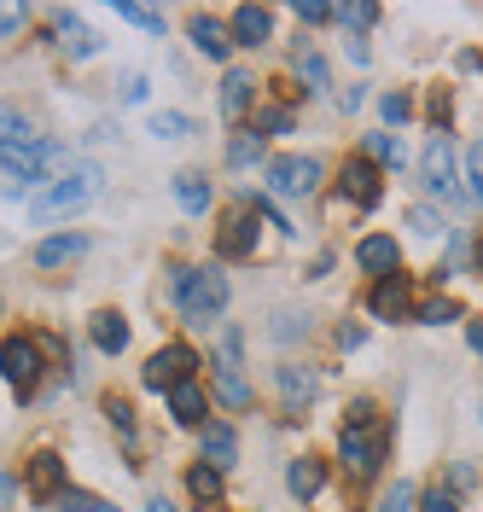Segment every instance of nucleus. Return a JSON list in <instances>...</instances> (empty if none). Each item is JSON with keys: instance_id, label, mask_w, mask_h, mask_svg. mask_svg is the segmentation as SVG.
Here are the masks:
<instances>
[{"instance_id": "16", "label": "nucleus", "mask_w": 483, "mask_h": 512, "mask_svg": "<svg viewBox=\"0 0 483 512\" xmlns=\"http://www.w3.org/2000/svg\"><path fill=\"white\" fill-rule=\"evenodd\" d=\"M24 483H30V495H41V501L59 495V489H65V460H59V454H35L30 472H24Z\"/></svg>"}, {"instance_id": "27", "label": "nucleus", "mask_w": 483, "mask_h": 512, "mask_svg": "<svg viewBox=\"0 0 483 512\" xmlns=\"http://www.w3.org/2000/svg\"><path fill=\"white\" fill-rule=\"evenodd\" d=\"M53 24H59V35H65V53H76V59H88V53H94V47H99L94 35H88V30H82V24H76V12H59Z\"/></svg>"}, {"instance_id": "22", "label": "nucleus", "mask_w": 483, "mask_h": 512, "mask_svg": "<svg viewBox=\"0 0 483 512\" xmlns=\"http://www.w3.org/2000/svg\"><path fill=\"white\" fill-rule=\"evenodd\" d=\"M169 414H175V425H204V390L198 384L169 390Z\"/></svg>"}, {"instance_id": "34", "label": "nucleus", "mask_w": 483, "mask_h": 512, "mask_svg": "<svg viewBox=\"0 0 483 512\" xmlns=\"http://www.w3.org/2000/svg\"><path fill=\"white\" fill-rule=\"evenodd\" d=\"M419 512H460V501H454V489L437 483V489H425V495H419Z\"/></svg>"}, {"instance_id": "21", "label": "nucleus", "mask_w": 483, "mask_h": 512, "mask_svg": "<svg viewBox=\"0 0 483 512\" xmlns=\"http://www.w3.org/2000/svg\"><path fill=\"white\" fill-rule=\"evenodd\" d=\"M94 344H99L105 355H123V350H129V320L117 315V309L94 315Z\"/></svg>"}, {"instance_id": "11", "label": "nucleus", "mask_w": 483, "mask_h": 512, "mask_svg": "<svg viewBox=\"0 0 483 512\" xmlns=\"http://www.w3.org/2000/svg\"><path fill=\"white\" fill-rule=\"evenodd\" d=\"M35 140H41V134L30 128V117H18L12 105H0V169L18 158V152H30Z\"/></svg>"}, {"instance_id": "33", "label": "nucleus", "mask_w": 483, "mask_h": 512, "mask_svg": "<svg viewBox=\"0 0 483 512\" xmlns=\"http://www.w3.org/2000/svg\"><path fill=\"white\" fill-rule=\"evenodd\" d=\"M419 320H425V326H443V320H460V303H449V297H431V303L419 309Z\"/></svg>"}, {"instance_id": "18", "label": "nucleus", "mask_w": 483, "mask_h": 512, "mask_svg": "<svg viewBox=\"0 0 483 512\" xmlns=\"http://www.w3.org/2000/svg\"><path fill=\"white\" fill-rule=\"evenodd\" d=\"M367 303H373V315H379V320H402V315H408V280H402V274L379 280Z\"/></svg>"}, {"instance_id": "23", "label": "nucleus", "mask_w": 483, "mask_h": 512, "mask_svg": "<svg viewBox=\"0 0 483 512\" xmlns=\"http://www.w3.org/2000/svg\"><path fill=\"white\" fill-rule=\"evenodd\" d=\"M239 454V437H233V425H204V460L222 472L227 460Z\"/></svg>"}, {"instance_id": "46", "label": "nucleus", "mask_w": 483, "mask_h": 512, "mask_svg": "<svg viewBox=\"0 0 483 512\" xmlns=\"http://www.w3.org/2000/svg\"><path fill=\"white\" fill-rule=\"evenodd\" d=\"M466 338H472V350H478V361H483V320H466Z\"/></svg>"}, {"instance_id": "38", "label": "nucleus", "mask_w": 483, "mask_h": 512, "mask_svg": "<svg viewBox=\"0 0 483 512\" xmlns=\"http://www.w3.org/2000/svg\"><path fill=\"white\" fill-rule=\"evenodd\" d=\"M297 18H303V24H332L338 12H332V6H321V0H303V6H297Z\"/></svg>"}, {"instance_id": "9", "label": "nucleus", "mask_w": 483, "mask_h": 512, "mask_svg": "<svg viewBox=\"0 0 483 512\" xmlns=\"http://www.w3.org/2000/svg\"><path fill=\"white\" fill-rule=\"evenodd\" d=\"M257 251V216L251 210H233L222 222V233H216V256H227V262H239V256Z\"/></svg>"}, {"instance_id": "17", "label": "nucleus", "mask_w": 483, "mask_h": 512, "mask_svg": "<svg viewBox=\"0 0 483 512\" xmlns=\"http://www.w3.org/2000/svg\"><path fill=\"white\" fill-rule=\"evenodd\" d=\"M193 47L204 59H227V53H233V35H227L210 12H193Z\"/></svg>"}, {"instance_id": "2", "label": "nucleus", "mask_w": 483, "mask_h": 512, "mask_svg": "<svg viewBox=\"0 0 483 512\" xmlns=\"http://www.w3.org/2000/svg\"><path fill=\"white\" fill-rule=\"evenodd\" d=\"M169 286L193 326H210L227 309V274H216V268H169Z\"/></svg>"}, {"instance_id": "7", "label": "nucleus", "mask_w": 483, "mask_h": 512, "mask_svg": "<svg viewBox=\"0 0 483 512\" xmlns=\"http://www.w3.org/2000/svg\"><path fill=\"white\" fill-rule=\"evenodd\" d=\"M338 460H344L350 478H373L379 460H385V431H350V425H344V437H338Z\"/></svg>"}, {"instance_id": "40", "label": "nucleus", "mask_w": 483, "mask_h": 512, "mask_svg": "<svg viewBox=\"0 0 483 512\" xmlns=\"http://www.w3.org/2000/svg\"><path fill=\"white\" fill-rule=\"evenodd\" d=\"M24 18H30V12H24V6H12V0H6V6H0V35H12V30H18V24H24Z\"/></svg>"}, {"instance_id": "14", "label": "nucleus", "mask_w": 483, "mask_h": 512, "mask_svg": "<svg viewBox=\"0 0 483 512\" xmlns=\"http://www.w3.org/2000/svg\"><path fill=\"white\" fill-rule=\"evenodd\" d=\"M82 251H88V239H82V233H53V239H41V245H35V268H65V262H76Z\"/></svg>"}, {"instance_id": "32", "label": "nucleus", "mask_w": 483, "mask_h": 512, "mask_svg": "<svg viewBox=\"0 0 483 512\" xmlns=\"http://www.w3.org/2000/svg\"><path fill=\"white\" fill-rule=\"evenodd\" d=\"M297 76L309 82V94H326V59H315V53H303V59H297Z\"/></svg>"}, {"instance_id": "8", "label": "nucleus", "mask_w": 483, "mask_h": 512, "mask_svg": "<svg viewBox=\"0 0 483 512\" xmlns=\"http://www.w3.org/2000/svg\"><path fill=\"white\" fill-rule=\"evenodd\" d=\"M268 187L280 198H309L321 187V158H274L268 163Z\"/></svg>"}, {"instance_id": "50", "label": "nucleus", "mask_w": 483, "mask_h": 512, "mask_svg": "<svg viewBox=\"0 0 483 512\" xmlns=\"http://www.w3.org/2000/svg\"><path fill=\"white\" fill-rule=\"evenodd\" d=\"M478 268H483V245H478Z\"/></svg>"}, {"instance_id": "20", "label": "nucleus", "mask_w": 483, "mask_h": 512, "mask_svg": "<svg viewBox=\"0 0 483 512\" xmlns=\"http://www.w3.org/2000/svg\"><path fill=\"white\" fill-rule=\"evenodd\" d=\"M321 483H326V466L321 460H291V472H286V489L297 495V501H309V495H321Z\"/></svg>"}, {"instance_id": "25", "label": "nucleus", "mask_w": 483, "mask_h": 512, "mask_svg": "<svg viewBox=\"0 0 483 512\" xmlns=\"http://www.w3.org/2000/svg\"><path fill=\"white\" fill-rule=\"evenodd\" d=\"M280 390H286L291 408H303V402H315V373L309 367H280Z\"/></svg>"}, {"instance_id": "15", "label": "nucleus", "mask_w": 483, "mask_h": 512, "mask_svg": "<svg viewBox=\"0 0 483 512\" xmlns=\"http://www.w3.org/2000/svg\"><path fill=\"white\" fill-rule=\"evenodd\" d=\"M216 396H222L233 414H239V408H251V384H245V373H239V361H233V355L216 361Z\"/></svg>"}, {"instance_id": "1", "label": "nucleus", "mask_w": 483, "mask_h": 512, "mask_svg": "<svg viewBox=\"0 0 483 512\" xmlns=\"http://www.w3.org/2000/svg\"><path fill=\"white\" fill-rule=\"evenodd\" d=\"M99 192H105V169H99V163H70L65 175H59V181L30 204V216H35V222H59V216L88 210Z\"/></svg>"}, {"instance_id": "45", "label": "nucleus", "mask_w": 483, "mask_h": 512, "mask_svg": "<svg viewBox=\"0 0 483 512\" xmlns=\"http://www.w3.org/2000/svg\"><path fill=\"white\" fill-rule=\"evenodd\" d=\"M88 507H94V495H76V489L65 495V512H88Z\"/></svg>"}, {"instance_id": "29", "label": "nucleus", "mask_w": 483, "mask_h": 512, "mask_svg": "<svg viewBox=\"0 0 483 512\" xmlns=\"http://www.w3.org/2000/svg\"><path fill=\"white\" fill-rule=\"evenodd\" d=\"M152 134H158V140H187V134H193V117H181V111H158V117H152Z\"/></svg>"}, {"instance_id": "42", "label": "nucleus", "mask_w": 483, "mask_h": 512, "mask_svg": "<svg viewBox=\"0 0 483 512\" xmlns=\"http://www.w3.org/2000/svg\"><path fill=\"white\" fill-rule=\"evenodd\" d=\"M338 18H344V24H355V30H367V24L379 18V6H350V12H338Z\"/></svg>"}, {"instance_id": "13", "label": "nucleus", "mask_w": 483, "mask_h": 512, "mask_svg": "<svg viewBox=\"0 0 483 512\" xmlns=\"http://www.w3.org/2000/svg\"><path fill=\"white\" fill-rule=\"evenodd\" d=\"M344 198H355V204H361V210H373V204H379V169H373V163H344Z\"/></svg>"}, {"instance_id": "28", "label": "nucleus", "mask_w": 483, "mask_h": 512, "mask_svg": "<svg viewBox=\"0 0 483 512\" xmlns=\"http://www.w3.org/2000/svg\"><path fill=\"white\" fill-rule=\"evenodd\" d=\"M257 158H262V134H257V128H239V134L227 140V163H233V169H245V163H257Z\"/></svg>"}, {"instance_id": "48", "label": "nucleus", "mask_w": 483, "mask_h": 512, "mask_svg": "<svg viewBox=\"0 0 483 512\" xmlns=\"http://www.w3.org/2000/svg\"><path fill=\"white\" fill-rule=\"evenodd\" d=\"M6 501H12V478H0V507H6Z\"/></svg>"}, {"instance_id": "43", "label": "nucleus", "mask_w": 483, "mask_h": 512, "mask_svg": "<svg viewBox=\"0 0 483 512\" xmlns=\"http://www.w3.org/2000/svg\"><path fill=\"white\" fill-rule=\"evenodd\" d=\"M105 414L117 419V425H123V431H129V425H134V408H129V402H111V408H105Z\"/></svg>"}, {"instance_id": "12", "label": "nucleus", "mask_w": 483, "mask_h": 512, "mask_svg": "<svg viewBox=\"0 0 483 512\" xmlns=\"http://www.w3.org/2000/svg\"><path fill=\"white\" fill-rule=\"evenodd\" d=\"M268 35H274V12L268 6H239L233 12V41L239 47H262Z\"/></svg>"}, {"instance_id": "30", "label": "nucleus", "mask_w": 483, "mask_h": 512, "mask_svg": "<svg viewBox=\"0 0 483 512\" xmlns=\"http://www.w3.org/2000/svg\"><path fill=\"white\" fill-rule=\"evenodd\" d=\"M367 158L390 163V169H402V140L396 134H367Z\"/></svg>"}, {"instance_id": "47", "label": "nucleus", "mask_w": 483, "mask_h": 512, "mask_svg": "<svg viewBox=\"0 0 483 512\" xmlns=\"http://www.w3.org/2000/svg\"><path fill=\"white\" fill-rule=\"evenodd\" d=\"M146 512H175V507H169V501L158 495V501H146Z\"/></svg>"}, {"instance_id": "37", "label": "nucleus", "mask_w": 483, "mask_h": 512, "mask_svg": "<svg viewBox=\"0 0 483 512\" xmlns=\"http://www.w3.org/2000/svg\"><path fill=\"white\" fill-rule=\"evenodd\" d=\"M379 512H414V483H396V489L385 495V507H379Z\"/></svg>"}, {"instance_id": "6", "label": "nucleus", "mask_w": 483, "mask_h": 512, "mask_svg": "<svg viewBox=\"0 0 483 512\" xmlns=\"http://www.w3.org/2000/svg\"><path fill=\"white\" fill-rule=\"evenodd\" d=\"M193 367H198V355L187 350V344H163L152 361H146V390H181V384H193Z\"/></svg>"}, {"instance_id": "41", "label": "nucleus", "mask_w": 483, "mask_h": 512, "mask_svg": "<svg viewBox=\"0 0 483 512\" xmlns=\"http://www.w3.org/2000/svg\"><path fill=\"white\" fill-rule=\"evenodd\" d=\"M408 227H414V233H425V239H431V233H437V210H408Z\"/></svg>"}, {"instance_id": "24", "label": "nucleus", "mask_w": 483, "mask_h": 512, "mask_svg": "<svg viewBox=\"0 0 483 512\" xmlns=\"http://www.w3.org/2000/svg\"><path fill=\"white\" fill-rule=\"evenodd\" d=\"M175 198H181L187 216H204L210 210V181L204 175H175Z\"/></svg>"}, {"instance_id": "10", "label": "nucleus", "mask_w": 483, "mask_h": 512, "mask_svg": "<svg viewBox=\"0 0 483 512\" xmlns=\"http://www.w3.org/2000/svg\"><path fill=\"white\" fill-rule=\"evenodd\" d=\"M355 262H361L367 274H379V280H390V274L402 268V251H396V239H390V233H367V239L355 245Z\"/></svg>"}, {"instance_id": "39", "label": "nucleus", "mask_w": 483, "mask_h": 512, "mask_svg": "<svg viewBox=\"0 0 483 512\" xmlns=\"http://www.w3.org/2000/svg\"><path fill=\"white\" fill-rule=\"evenodd\" d=\"M408 111H414L408 94H385V123H408Z\"/></svg>"}, {"instance_id": "5", "label": "nucleus", "mask_w": 483, "mask_h": 512, "mask_svg": "<svg viewBox=\"0 0 483 512\" xmlns=\"http://www.w3.org/2000/svg\"><path fill=\"white\" fill-rule=\"evenodd\" d=\"M0 373L18 396H30L35 379H41V344L35 338H0Z\"/></svg>"}, {"instance_id": "49", "label": "nucleus", "mask_w": 483, "mask_h": 512, "mask_svg": "<svg viewBox=\"0 0 483 512\" xmlns=\"http://www.w3.org/2000/svg\"><path fill=\"white\" fill-rule=\"evenodd\" d=\"M88 512H117V507H105V501H94V507H88Z\"/></svg>"}, {"instance_id": "3", "label": "nucleus", "mask_w": 483, "mask_h": 512, "mask_svg": "<svg viewBox=\"0 0 483 512\" xmlns=\"http://www.w3.org/2000/svg\"><path fill=\"white\" fill-rule=\"evenodd\" d=\"M419 175H425V187L437 192L443 204H460L466 187H460V163H454V140L449 134H431V146L419 152Z\"/></svg>"}, {"instance_id": "44", "label": "nucleus", "mask_w": 483, "mask_h": 512, "mask_svg": "<svg viewBox=\"0 0 483 512\" xmlns=\"http://www.w3.org/2000/svg\"><path fill=\"white\" fill-rule=\"evenodd\" d=\"M338 350H361V326H344L338 332Z\"/></svg>"}, {"instance_id": "31", "label": "nucleus", "mask_w": 483, "mask_h": 512, "mask_svg": "<svg viewBox=\"0 0 483 512\" xmlns=\"http://www.w3.org/2000/svg\"><path fill=\"white\" fill-rule=\"evenodd\" d=\"M117 18H129V24H140V30H152V35L163 30V12H152V6H134V0H123V6H117Z\"/></svg>"}, {"instance_id": "4", "label": "nucleus", "mask_w": 483, "mask_h": 512, "mask_svg": "<svg viewBox=\"0 0 483 512\" xmlns=\"http://www.w3.org/2000/svg\"><path fill=\"white\" fill-rule=\"evenodd\" d=\"M65 169H70V152L65 146H53V140H35L30 152H18V158L6 163V175L24 181V187H35V181H59Z\"/></svg>"}, {"instance_id": "26", "label": "nucleus", "mask_w": 483, "mask_h": 512, "mask_svg": "<svg viewBox=\"0 0 483 512\" xmlns=\"http://www.w3.org/2000/svg\"><path fill=\"white\" fill-rule=\"evenodd\" d=\"M187 495L204 501V507L222 501V472H216V466H193V472H187Z\"/></svg>"}, {"instance_id": "36", "label": "nucleus", "mask_w": 483, "mask_h": 512, "mask_svg": "<svg viewBox=\"0 0 483 512\" xmlns=\"http://www.w3.org/2000/svg\"><path fill=\"white\" fill-rule=\"evenodd\" d=\"M466 181H472V198L483 204V140L466 152Z\"/></svg>"}, {"instance_id": "19", "label": "nucleus", "mask_w": 483, "mask_h": 512, "mask_svg": "<svg viewBox=\"0 0 483 512\" xmlns=\"http://www.w3.org/2000/svg\"><path fill=\"white\" fill-rule=\"evenodd\" d=\"M251 70H227V82H222V117L227 123H239L245 111H251Z\"/></svg>"}, {"instance_id": "35", "label": "nucleus", "mask_w": 483, "mask_h": 512, "mask_svg": "<svg viewBox=\"0 0 483 512\" xmlns=\"http://www.w3.org/2000/svg\"><path fill=\"white\" fill-rule=\"evenodd\" d=\"M251 128H257V134H291V111L286 105H274V111H262Z\"/></svg>"}]
</instances>
